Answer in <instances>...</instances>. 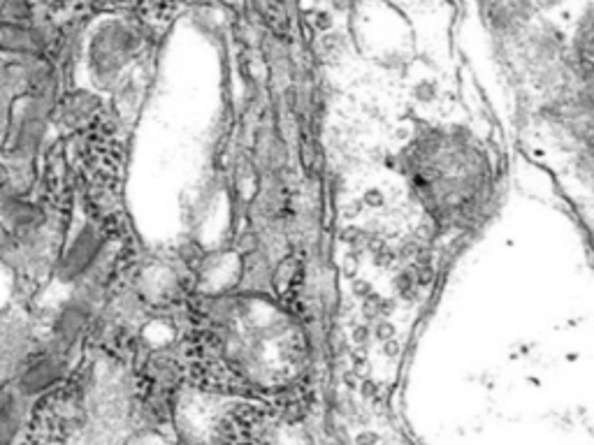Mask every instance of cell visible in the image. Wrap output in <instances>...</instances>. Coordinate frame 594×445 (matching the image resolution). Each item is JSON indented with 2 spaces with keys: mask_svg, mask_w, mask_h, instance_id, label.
<instances>
[{
  "mask_svg": "<svg viewBox=\"0 0 594 445\" xmlns=\"http://www.w3.org/2000/svg\"><path fill=\"white\" fill-rule=\"evenodd\" d=\"M35 211L24 202H10V207L5 209V218L12 223V228H24V225L33 223Z\"/></svg>",
  "mask_w": 594,
  "mask_h": 445,
  "instance_id": "obj_1",
  "label": "cell"
}]
</instances>
